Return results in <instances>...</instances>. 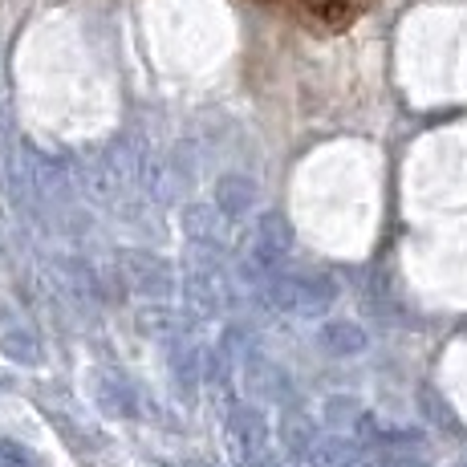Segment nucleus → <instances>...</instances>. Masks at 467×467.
Returning <instances> with one entry per match:
<instances>
[{
	"label": "nucleus",
	"instance_id": "nucleus-1",
	"mask_svg": "<svg viewBox=\"0 0 467 467\" xmlns=\"http://www.w3.org/2000/svg\"><path fill=\"white\" fill-rule=\"evenodd\" d=\"M0 467H41V463L29 447L13 443V439H0Z\"/></svg>",
	"mask_w": 467,
	"mask_h": 467
}]
</instances>
